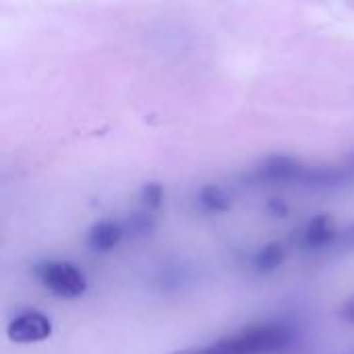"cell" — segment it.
Returning a JSON list of instances; mask_svg holds the SVG:
<instances>
[{
    "mask_svg": "<svg viewBox=\"0 0 354 354\" xmlns=\"http://www.w3.org/2000/svg\"><path fill=\"white\" fill-rule=\"evenodd\" d=\"M292 340V334L284 326L261 324L245 328L232 336H226L214 344L183 348L170 354H276L282 353Z\"/></svg>",
    "mask_w": 354,
    "mask_h": 354,
    "instance_id": "1",
    "label": "cell"
},
{
    "mask_svg": "<svg viewBox=\"0 0 354 354\" xmlns=\"http://www.w3.org/2000/svg\"><path fill=\"white\" fill-rule=\"evenodd\" d=\"M33 272L39 284L60 299H77L87 290L85 274L68 261H39Z\"/></svg>",
    "mask_w": 354,
    "mask_h": 354,
    "instance_id": "2",
    "label": "cell"
},
{
    "mask_svg": "<svg viewBox=\"0 0 354 354\" xmlns=\"http://www.w3.org/2000/svg\"><path fill=\"white\" fill-rule=\"evenodd\" d=\"M6 336L15 344H37L52 336V322L41 311H27L8 324Z\"/></svg>",
    "mask_w": 354,
    "mask_h": 354,
    "instance_id": "3",
    "label": "cell"
},
{
    "mask_svg": "<svg viewBox=\"0 0 354 354\" xmlns=\"http://www.w3.org/2000/svg\"><path fill=\"white\" fill-rule=\"evenodd\" d=\"M305 168H307V162H303L295 156L276 153V156H268L266 160L259 162V166L255 168V176L259 180H268V183H282V180L303 183Z\"/></svg>",
    "mask_w": 354,
    "mask_h": 354,
    "instance_id": "4",
    "label": "cell"
},
{
    "mask_svg": "<svg viewBox=\"0 0 354 354\" xmlns=\"http://www.w3.org/2000/svg\"><path fill=\"white\" fill-rule=\"evenodd\" d=\"M336 220L330 214H317L303 230V247L307 249H330L338 236Z\"/></svg>",
    "mask_w": 354,
    "mask_h": 354,
    "instance_id": "5",
    "label": "cell"
},
{
    "mask_svg": "<svg viewBox=\"0 0 354 354\" xmlns=\"http://www.w3.org/2000/svg\"><path fill=\"white\" fill-rule=\"evenodd\" d=\"M122 239H124L122 226L112 220H104V222H97L91 226V230L87 234V245L95 253H108V251L116 249Z\"/></svg>",
    "mask_w": 354,
    "mask_h": 354,
    "instance_id": "6",
    "label": "cell"
},
{
    "mask_svg": "<svg viewBox=\"0 0 354 354\" xmlns=\"http://www.w3.org/2000/svg\"><path fill=\"white\" fill-rule=\"evenodd\" d=\"M286 257V249L282 243H268L253 255V270L257 274H272L276 272Z\"/></svg>",
    "mask_w": 354,
    "mask_h": 354,
    "instance_id": "7",
    "label": "cell"
},
{
    "mask_svg": "<svg viewBox=\"0 0 354 354\" xmlns=\"http://www.w3.org/2000/svg\"><path fill=\"white\" fill-rule=\"evenodd\" d=\"M197 199H199V205L205 212H212V214H226V212L232 209V197L228 195L226 189H222L218 185L201 187Z\"/></svg>",
    "mask_w": 354,
    "mask_h": 354,
    "instance_id": "8",
    "label": "cell"
},
{
    "mask_svg": "<svg viewBox=\"0 0 354 354\" xmlns=\"http://www.w3.org/2000/svg\"><path fill=\"white\" fill-rule=\"evenodd\" d=\"M139 201H141L143 212L153 214V212L162 205V201H164V187H162L160 183H147V185L141 189Z\"/></svg>",
    "mask_w": 354,
    "mask_h": 354,
    "instance_id": "9",
    "label": "cell"
},
{
    "mask_svg": "<svg viewBox=\"0 0 354 354\" xmlns=\"http://www.w3.org/2000/svg\"><path fill=\"white\" fill-rule=\"evenodd\" d=\"M151 228H153V214H149V212H139V214H135V216L129 220V224L122 226L124 234H135V236L147 234Z\"/></svg>",
    "mask_w": 354,
    "mask_h": 354,
    "instance_id": "10",
    "label": "cell"
},
{
    "mask_svg": "<svg viewBox=\"0 0 354 354\" xmlns=\"http://www.w3.org/2000/svg\"><path fill=\"white\" fill-rule=\"evenodd\" d=\"M332 249H336L340 253H351V251H354V220L351 224H346L344 228L338 230V236H336Z\"/></svg>",
    "mask_w": 354,
    "mask_h": 354,
    "instance_id": "11",
    "label": "cell"
},
{
    "mask_svg": "<svg viewBox=\"0 0 354 354\" xmlns=\"http://www.w3.org/2000/svg\"><path fill=\"white\" fill-rule=\"evenodd\" d=\"M340 166H342V170L346 172V176L353 180L354 178V149L351 151V153H348V156H346V158H344V160H342V162H340Z\"/></svg>",
    "mask_w": 354,
    "mask_h": 354,
    "instance_id": "12",
    "label": "cell"
},
{
    "mask_svg": "<svg viewBox=\"0 0 354 354\" xmlns=\"http://www.w3.org/2000/svg\"><path fill=\"white\" fill-rule=\"evenodd\" d=\"M270 209L276 214V216H286V212H288V207L280 201V199H274V201H270Z\"/></svg>",
    "mask_w": 354,
    "mask_h": 354,
    "instance_id": "13",
    "label": "cell"
},
{
    "mask_svg": "<svg viewBox=\"0 0 354 354\" xmlns=\"http://www.w3.org/2000/svg\"><path fill=\"white\" fill-rule=\"evenodd\" d=\"M342 317H346L348 322H354V303H351V305H346V307H344Z\"/></svg>",
    "mask_w": 354,
    "mask_h": 354,
    "instance_id": "14",
    "label": "cell"
}]
</instances>
